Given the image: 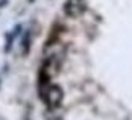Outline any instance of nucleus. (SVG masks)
I'll list each match as a JSON object with an SVG mask.
<instances>
[{"instance_id": "obj_3", "label": "nucleus", "mask_w": 132, "mask_h": 120, "mask_svg": "<svg viewBox=\"0 0 132 120\" xmlns=\"http://www.w3.org/2000/svg\"><path fill=\"white\" fill-rule=\"evenodd\" d=\"M49 120H60V118H49Z\"/></svg>"}, {"instance_id": "obj_1", "label": "nucleus", "mask_w": 132, "mask_h": 120, "mask_svg": "<svg viewBox=\"0 0 132 120\" xmlns=\"http://www.w3.org/2000/svg\"><path fill=\"white\" fill-rule=\"evenodd\" d=\"M41 97H43V101L44 104L47 106L49 109H57L60 104H62V99H64V91H62V88L57 86V84H49V83H46V84H41Z\"/></svg>"}, {"instance_id": "obj_2", "label": "nucleus", "mask_w": 132, "mask_h": 120, "mask_svg": "<svg viewBox=\"0 0 132 120\" xmlns=\"http://www.w3.org/2000/svg\"><path fill=\"white\" fill-rule=\"evenodd\" d=\"M85 10H87V0H67L64 5L65 15H69L72 18H77L80 15H83Z\"/></svg>"}]
</instances>
